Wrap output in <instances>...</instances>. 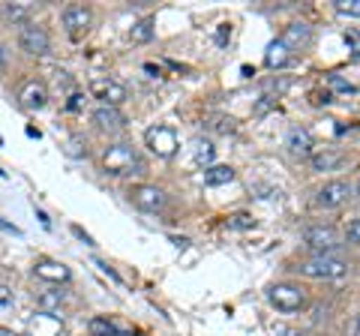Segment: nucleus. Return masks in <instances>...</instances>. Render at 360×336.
I'll return each mask as SVG.
<instances>
[{"label":"nucleus","mask_w":360,"mask_h":336,"mask_svg":"<svg viewBox=\"0 0 360 336\" xmlns=\"http://www.w3.org/2000/svg\"><path fill=\"white\" fill-rule=\"evenodd\" d=\"M103 168L115 177L148 172V165H144V160L139 156V150H135L132 144H111V148L105 150V156H103Z\"/></svg>","instance_id":"obj_1"},{"label":"nucleus","mask_w":360,"mask_h":336,"mask_svg":"<svg viewBox=\"0 0 360 336\" xmlns=\"http://www.w3.org/2000/svg\"><path fill=\"white\" fill-rule=\"evenodd\" d=\"M297 271L309 279H340L348 273V261L336 259V255H312V259L300 261Z\"/></svg>","instance_id":"obj_2"},{"label":"nucleus","mask_w":360,"mask_h":336,"mask_svg":"<svg viewBox=\"0 0 360 336\" xmlns=\"http://www.w3.org/2000/svg\"><path fill=\"white\" fill-rule=\"evenodd\" d=\"M300 240L315 255H333L336 250H340V234H336L330 226H309V228H303Z\"/></svg>","instance_id":"obj_3"},{"label":"nucleus","mask_w":360,"mask_h":336,"mask_svg":"<svg viewBox=\"0 0 360 336\" xmlns=\"http://www.w3.org/2000/svg\"><path fill=\"white\" fill-rule=\"evenodd\" d=\"M267 300L279 312H297L303 304H307V295H303V288L295 283H276V285L267 288Z\"/></svg>","instance_id":"obj_4"},{"label":"nucleus","mask_w":360,"mask_h":336,"mask_svg":"<svg viewBox=\"0 0 360 336\" xmlns=\"http://www.w3.org/2000/svg\"><path fill=\"white\" fill-rule=\"evenodd\" d=\"M144 141H148L150 153H156L160 160H172V156L177 153V148H180V138H177V132L172 127H153V129H148Z\"/></svg>","instance_id":"obj_5"},{"label":"nucleus","mask_w":360,"mask_h":336,"mask_svg":"<svg viewBox=\"0 0 360 336\" xmlns=\"http://www.w3.org/2000/svg\"><path fill=\"white\" fill-rule=\"evenodd\" d=\"M18 49L25 54H33V58H42V54L51 51V39H49V33H45L42 27L25 25L18 30Z\"/></svg>","instance_id":"obj_6"},{"label":"nucleus","mask_w":360,"mask_h":336,"mask_svg":"<svg viewBox=\"0 0 360 336\" xmlns=\"http://www.w3.org/2000/svg\"><path fill=\"white\" fill-rule=\"evenodd\" d=\"M129 201L144 214H156V210L165 207V193L160 186H150V183H139L129 189Z\"/></svg>","instance_id":"obj_7"},{"label":"nucleus","mask_w":360,"mask_h":336,"mask_svg":"<svg viewBox=\"0 0 360 336\" xmlns=\"http://www.w3.org/2000/svg\"><path fill=\"white\" fill-rule=\"evenodd\" d=\"M90 93H94L103 105H120L123 99H127V87H123L120 82H115V78H94L90 82Z\"/></svg>","instance_id":"obj_8"},{"label":"nucleus","mask_w":360,"mask_h":336,"mask_svg":"<svg viewBox=\"0 0 360 336\" xmlns=\"http://www.w3.org/2000/svg\"><path fill=\"white\" fill-rule=\"evenodd\" d=\"M348 195H352V183L348 181H328L319 189V195H315V205L319 207H340L348 201Z\"/></svg>","instance_id":"obj_9"},{"label":"nucleus","mask_w":360,"mask_h":336,"mask_svg":"<svg viewBox=\"0 0 360 336\" xmlns=\"http://www.w3.org/2000/svg\"><path fill=\"white\" fill-rule=\"evenodd\" d=\"M90 21H94V13H90V6H84V4H70L63 9V27H66V33H72V37L87 33Z\"/></svg>","instance_id":"obj_10"},{"label":"nucleus","mask_w":360,"mask_h":336,"mask_svg":"<svg viewBox=\"0 0 360 336\" xmlns=\"http://www.w3.org/2000/svg\"><path fill=\"white\" fill-rule=\"evenodd\" d=\"M285 42V46L291 49V54L295 51H303L312 42V27L307 25V21H291V25L283 30V37H279Z\"/></svg>","instance_id":"obj_11"},{"label":"nucleus","mask_w":360,"mask_h":336,"mask_svg":"<svg viewBox=\"0 0 360 336\" xmlns=\"http://www.w3.org/2000/svg\"><path fill=\"white\" fill-rule=\"evenodd\" d=\"M285 148L295 153V156H312L315 141H312V136H309V129L291 127V129H288V136H285Z\"/></svg>","instance_id":"obj_12"},{"label":"nucleus","mask_w":360,"mask_h":336,"mask_svg":"<svg viewBox=\"0 0 360 336\" xmlns=\"http://www.w3.org/2000/svg\"><path fill=\"white\" fill-rule=\"evenodd\" d=\"M94 123L99 129H123L127 127V115L115 105H99L94 108Z\"/></svg>","instance_id":"obj_13"},{"label":"nucleus","mask_w":360,"mask_h":336,"mask_svg":"<svg viewBox=\"0 0 360 336\" xmlns=\"http://www.w3.org/2000/svg\"><path fill=\"white\" fill-rule=\"evenodd\" d=\"M33 273H37L39 279H45V283H58V285L72 279V271L60 261H39L37 267H33Z\"/></svg>","instance_id":"obj_14"},{"label":"nucleus","mask_w":360,"mask_h":336,"mask_svg":"<svg viewBox=\"0 0 360 336\" xmlns=\"http://www.w3.org/2000/svg\"><path fill=\"white\" fill-rule=\"evenodd\" d=\"M18 99H21V105H25L27 111H39L45 103H49V91H45V84H39V82H30V84L21 87Z\"/></svg>","instance_id":"obj_15"},{"label":"nucleus","mask_w":360,"mask_h":336,"mask_svg":"<svg viewBox=\"0 0 360 336\" xmlns=\"http://www.w3.org/2000/svg\"><path fill=\"white\" fill-rule=\"evenodd\" d=\"M291 58H295V54H291V49L285 46V42L274 39L267 46V51H264V66H267V70H283V66L291 63Z\"/></svg>","instance_id":"obj_16"},{"label":"nucleus","mask_w":360,"mask_h":336,"mask_svg":"<svg viewBox=\"0 0 360 336\" xmlns=\"http://www.w3.org/2000/svg\"><path fill=\"white\" fill-rule=\"evenodd\" d=\"M90 336H132L129 330H120L115 321H108V318H103V316H96V318H90Z\"/></svg>","instance_id":"obj_17"},{"label":"nucleus","mask_w":360,"mask_h":336,"mask_svg":"<svg viewBox=\"0 0 360 336\" xmlns=\"http://www.w3.org/2000/svg\"><path fill=\"white\" fill-rule=\"evenodd\" d=\"M234 181V168L231 165H210L205 172V183L207 186H222Z\"/></svg>","instance_id":"obj_18"},{"label":"nucleus","mask_w":360,"mask_h":336,"mask_svg":"<svg viewBox=\"0 0 360 336\" xmlns=\"http://www.w3.org/2000/svg\"><path fill=\"white\" fill-rule=\"evenodd\" d=\"M213 156H217V148H213L210 138H195L193 141V160H195V165H210Z\"/></svg>","instance_id":"obj_19"},{"label":"nucleus","mask_w":360,"mask_h":336,"mask_svg":"<svg viewBox=\"0 0 360 336\" xmlns=\"http://www.w3.org/2000/svg\"><path fill=\"white\" fill-rule=\"evenodd\" d=\"M63 300H66V295H63V291H58V288L42 291V295H39V309H42V312H49L51 318H60V316H54V312L60 309Z\"/></svg>","instance_id":"obj_20"},{"label":"nucleus","mask_w":360,"mask_h":336,"mask_svg":"<svg viewBox=\"0 0 360 336\" xmlns=\"http://www.w3.org/2000/svg\"><path fill=\"white\" fill-rule=\"evenodd\" d=\"M205 127L210 132H217V136H229V132L238 129V123H234V117H229V115H207Z\"/></svg>","instance_id":"obj_21"},{"label":"nucleus","mask_w":360,"mask_h":336,"mask_svg":"<svg viewBox=\"0 0 360 336\" xmlns=\"http://www.w3.org/2000/svg\"><path fill=\"white\" fill-rule=\"evenodd\" d=\"M309 162H312L315 172H330V168H336L342 162V156L340 153H312Z\"/></svg>","instance_id":"obj_22"},{"label":"nucleus","mask_w":360,"mask_h":336,"mask_svg":"<svg viewBox=\"0 0 360 336\" xmlns=\"http://www.w3.org/2000/svg\"><path fill=\"white\" fill-rule=\"evenodd\" d=\"M4 15L9 21H15V25H30V4H6L4 6Z\"/></svg>","instance_id":"obj_23"},{"label":"nucleus","mask_w":360,"mask_h":336,"mask_svg":"<svg viewBox=\"0 0 360 336\" xmlns=\"http://www.w3.org/2000/svg\"><path fill=\"white\" fill-rule=\"evenodd\" d=\"M132 42H150L153 39V18H141V21H135V27H132Z\"/></svg>","instance_id":"obj_24"},{"label":"nucleus","mask_w":360,"mask_h":336,"mask_svg":"<svg viewBox=\"0 0 360 336\" xmlns=\"http://www.w3.org/2000/svg\"><path fill=\"white\" fill-rule=\"evenodd\" d=\"M336 13L348 18H360V0H336Z\"/></svg>","instance_id":"obj_25"},{"label":"nucleus","mask_w":360,"mask_h":336,"mask_svg":"<svg viewBox=\"0 0 360 336\" xmlns=\"http://www.w3.org/2000/svg\"><path fill=\"white\" fill-rule=\"evenodd\" d=\"M66 153H70L72 156V160H82V156H87V144L82 141V138H70V141H66Z\"/></svg>","instance_id":"obj_26"},{"label":"nucleus","mask_w":360,"mask_h":336,"mask_svg":"<svg viewBox=\"0 0 360 336\" xmlns=\"http://www.w3.org/2000/svg\"><path fill=\"white\" fill-rule=\"evenodd\" d=\"M229 226H231V228H252L255 219H252L250 214H234V217L229 219Z\"/></svg>","instance_id":"obj_27"},{"label":"nucleus","mask_w":360,"mask_h":336,"mask_svg":"<svg viewBox=\"0 0 360 336\" xmlns=\"http://www.w3.org/2000/svg\"><path fill=\"white\" fill-rule=\"evenodd\" d=\"M345 240H348V243H354V246H360V219H352V222H348Z\"/></svg>","instance_id":"obj_28"},{"label":"nucleus","mask_w":360,"mask_h":336,"mask_svg":"<svg viewBox=\"0 0 360 336\" xmlns=\"http://www.w3.org/2000/svg\"><path fill=\"white\" fill-rule=\"evenodd\" d=\"M15 304V297H13V288H6V285H0V312H6V309H13Z\"/></svg>","instance_id":"obj_29"},{"label":"nucleus","mask_w":360,"mask_h":336,"mask_svg":"<svg viewBox=\"0 0 360 336\" xmlns=\"http://www.w3.org/2000/svg\"><path fill=\"white\" fill-rule=\"evenodd\" d=\"M345 42L352 46V51L360 58V30H348V33H345Z\"/></svg>","instance_id":"obj_30"},{"label":"nucleus","mask_w":360,"mask_h":336,"mask_svg":"<svg viewBox=\"0 0 360 336\" xmlns=\"http://www.w3.org/2000/svg\"><path fill=\"white\" fill-rule=\"evenodd\" d=\"M0 228H4V231H13V234H18V228L13 226V222H6L4 217H0Z\"/></svg>","instance_id":"obj_31"},{"label":"nucleus","mask_w":360,"mask_h":336,"mask_svg":"<svg viewBox=\"0 0 360 336\" xmlns=\"http://www.w3.org/2000/svg\"><path fill=\"white\" fill-rule=\"evenodd\" d=\"M4 70H6V51L0 49V75H4Z\"/></svg>","instance_id":"obj_32"},{"label":"nucleus","mask_w":360,"mask_h":336,"mask_svg":"<svg viewBox=\"0 0 360 336\" xmlns=\"http://www.w3.org/2000/svg\"><path fill=\"white\" fill-rule=\"evenodd\" d=\"M78 99H82V96H72V103H70V108H72V111L82 108V103H78Z\"/></svg>","instance_id":"obj_33"},{"label":"nucleus","mask_w":360,"mask_h":336,"mask_svg":"<svg viewBox=\"0 0 360 336\" xmlns=\"http://www.w3.org/2000/svg\"><path fill=\"white\" fill-rule=\"evenodd\" d=\"M0 336H21V333H13L9 328H0Z\"/></svg>","instance_id":"obj_34"},{"label":"nucleus","mask_w":360,"mask_h":336,"mask_svg":"<svg viewBox=\"0 0 360 336\" xmlns=\"http://www.w3.org/2000/svg\"><path fill=\"white\" fill-rule=\"evenodd\" d=\"M352 193H354V195H357V198H360V181H357V183H354V186H352Z\"/></svg>","instance_id":"obj_35"}]
</instances>
